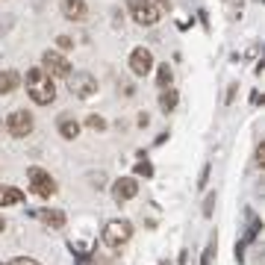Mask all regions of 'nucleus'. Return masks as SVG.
I'll list each match as a JSON object with an SVG mask.
<instances>
[{
  "mask_svg": "<svg viewBox=\"0 0 265 265\" xmlns=\"http://www.w3.org/2000/svg\"><path fill=\"white\" fill-rule=\"evenodd\" d=\"M147 124H150V115H147V112H141V115H138V127H147Z\"/></svg>",
  "mask_w": 265,
  "mask_h": 265,
  "instance_id": "26",
  "label": "nucleus"
},
{
  "mask_svg": "<svg viewBox=\"0 0 265 265\" xmlns=\"http://www.w3.org/2000/svg\"><path fill=\"white\" fill-rule=\"evenodd\" d=\"M0 130H3V118H0Z\"/></svg>",
  "mask_w": 265,
  "mask_h": 265,
  "instance_id": "30",
  "label": "nucleus"
},
{
  "mask_svg": "<svg viewBox=\"0 0 265 265\" xmlns=\"http://www.w3.org/2000/svg\"><path fill=\"white\" fill-rule=\"evenodd\" d=\"M65 80H68V92L74 98L86 100V98H92V95H98V80L89 71H74V74H68Z\"/></svg>",
  "mask_w": 265,
  "mask_h": 265,
  "instance_id": "2",
  "label": "nucleus"
},
{
  "mask_svg": "<svg viewBox=\"0 0 265 265\" xmlns=\"http://www.w3.org/2000/svg\"><path fill=\"white\" fill-rule=\"evenodd\" d=\"M236 89H239V86H236V83H230V89H227V98H224V103H233V98H236Z\"/></svg>",
  "mask_w": 265,
  "mask_h": 265,
  "instance_id": "25",
  "label": "nucleus"
},
{
  "mask_svg": "<svg viewBox=\"0 0 265 265\" xmlns=\"http://www.w3.org/2000/svg\"><path fill=\"white\" fill-rule=\"evenodd\" d=\"M18 86H21V74H18L15 68L0 71V95H12Z\"/></svg>",
  "mask_w": 265,
  "mask_h": 265,
  "instance_id": "13",
  "label": "nucleus"
},
{
  "mask_svg": "<svg viewBox=\"0 0 265 265\" xmlns=\"http://www.w3.org/2000/svg\"><path fill=\"white\" fill-rule=\"evenodd\" d=\"M132 236V224L127 218H115V221H109L106 227H103V242L109 245V248H121V245H127Z\"/></svg>",
  "mask_w": 265,
  "mask_h": 265,
  "instance_id": "3",
  "label": "nucleus"
},
{
  "mask_svg": "<svg viewBox=\"0 0 265 265\" xmlns=\"http://www.w3.org/2000/svg\"><path fill=\"white\" fill-rule=\"evenodd\" d=\"M27 177H30V186H33V192L38 198H50L56 192V180L50 177V171L33 165V168H27Z\"/></svg>",
  "mask_w": 265,
  "mask_h": 265,
  "instance_id": "5",
  "label": "nucleus"
},
{
  "mask_svg": "<svg viewBox=\"0 0 265 265\" xmlns=\"http://www.w3.org/2000/svg\"><path fill=\"white\" fill-rule=\"evenodd\" d=\"M86 127H89V130L103 132V130H106V118H100V115H89V118H86Z\"/></svg>",
  "mask_w": 265,
  "mask_h": 265,
  "instance_id": "17",
  "label": "nucleus"
},
{
  "mask_svg": "<svg viewBox=\"0 0 265 265\" xmlns=\"http://www.w3.org/2000/svg\"><path fill=\"white\" fill-rule=\"evenodd\" d=\"M150 3H156V6H159V12H165L168 6H171V3H168V0H150Z\"/></svg>",
  "mask_w": 265,
  "mask_h": 265,
  "instance_id": "27",
  "label": "nucleus"
},
{
  "mask_svg": "<svg viewBox=\"0 0 265 265\" xmlns=\"http://www.w3.org/2000/svg\"><path fill=\"white\" fill-rule=\"evenodd\" d=\"M27 95L35 106H50L56 100V86H53V77L44 71V68H30L27 71Z\"/></svg>",
  "mask_w": 265,
  "mask_h": 265,
  "instance_id": "1",
  "label": "nucleus"
},
{
  "mask_svg": "<svg viewBox=\"0 0 265 265\" xmlns=\"http://www.w3.org/2000/svg\"><path fill=\"white\" fill-rule=\"evenodd\" d=\"M24 203V192L15 186H0V206H18Z\"/></svg>",
  "mask_w": 265,
  "mask_h": 265,
  "instance_id": "14",
  "label": "nucleus"
},
{
  "mask_svg": "<svg viewBox=\"0 0 265 265\" xmlns=\"http://www.w3.org/2000/svg\"><path fill=\"white\" fill-rule=\"evenodd\" d=\"M171 80H174V71H171L168 62L156 68V86H159V89H168V86H171Z\"/></svg>",
  "mask_w": 265,
  "mask_h": 265,
  "instance_id": "16",
  "label": "nucleus"
},
{
  "mask_svg": "<svg viewBox=\"0 0 265 265\" xmlns=\"http://www.w3.org/2000/svg\"><path fill=\"white\" fill-rule=\"evenodd\" d=\"M35 218H41V221H44V224H47V227H53V230H62V227H65V212H62V209H38V212H33Z\"/></svg>",
  "mask_w": 265,
  "mask_h": 265,
  "instance_id": "11",
  "label": "nucleus"
},
{
  "mask_svg": "<svg viewBox=\"0 0 265 265\" xmlns=\"http://www.w3.org/2000/svg\"><path fill=\"white\" fill-rule=\"evenodd\" d=\"M177 103H180V95H177V92H174L171 86H168V89H162V95H159V109H162L165 115L177 109Z\"/></svg>",
  "mask_w": 265,
  "mask_h": 265,
  "instance_id": "15",
  "label": "nucleus"
},
{
  "mask_svg": "<svg viewBox=\"0 0 265 265\" xmlns=\"http://www.w3.org/2000/svg\"><path fill=\"white\" fill-rule=\"evenodd\" d=\"M127 6H130V15L135 18V24H141V27H153L159 21V15H162L159 6L150 3V0H130Z\"/></svg>",
  "mask_w": 265,
  "mask_h": 265,
  "instance_id": "4",
  "label": "nucleus"
},
{
  "mask_svg": "<svg viewBox=\"0 0 265 265\" xmlns=\"http://www.w3.org/2000/svg\"><path fill=\"white\" fill-rule=\"evenodd\" d=\"M59 9H62V15H65L68 21H83L86 18V0H62L59 3Z\"/></svg>",
  "mask_w": 265,
  "mask_h": 265,
  "instance_id": "10",
  "label": "nucleus"
},
{
  "mask_svg": "<svg viewBox=\"0 0 265 265\" xmlns=\"http://www.w3.org/2000/svg\"><path fill=\"white\" fill-rule=\"evenodd\" d=\"M0 265H38L35 260H30V257H15V260H6V263Z\"/></svg>",
  "mask_w": 265,
  "mask_h": 265,
  "instance_id": "21",
  "label": "nucleus"
},
{
  "mask_svg": "<svg viewBox=\"0 0 265 265\" xmlns=\"http://www.w3.org/2000/svg\"><path fill=\"white\" fill-rule=\"evenodd\" d=\"M215 248H218V245H215V239H212V242L206 245L203 257H200V265H212V260H215Z\"/></svg>",
  "mask_w": 265,
  "mask_h": 265,
  "instance_id": "19",
  "label": "nucleus"
},
{
  "mask_svg": "<svg viewBox=\"0 0 265 265\" xmlns=\"http://www.w3.org/2000/svg\"><path fill=\"white\" fill-rule=\"evenodd\" d=\"M132 171H135L138 177H153V168H150V162H147V159H138V162L132 165Z\"/></svg>",
  "mask_w": 265,
  "mask_h": 265,
  "instance_id": "18",
  "label": "nucleus"
},
{
  "mask_svg": "<svg viewBox=\"0 0 265 265\" xmlns=\"http://www.w3.org/2000/svg\"><path fill=\"white\" fill-rule=\"evenodd\" d=\"M257 165H260V168L265 165V147H263V144L257 147Z\"/></svg>",
  "mask_w": 265,
  "mask_h": 265,
  "instance_id": "24",
  "label": "nucleus"
},
{
  "mask_svg": "<svg viewBox=\"0 0 265 265\" xmlns=\"http://www.w3.org/2000/svg\"><path fill=\"white\" fill-rule=\"evenodd\" d=\"M130 71L135 77H144V74H150L153 71V53L147 50V47H135L130 53Z\"/></svg>",
  "mask_w": 265,
  "mask_h": 265,
  "instance_id": "8",
  "label": "nucleus"
},
{
  "mask_svg": "<svg viewBox=\"0 0 265 265\" xmlns=\"http://www.w3.org/2000/svg\"><path fill=\"white\" fill-rule=\"evenodd\" d=\"M56 47H62V50H71V47H74V38H71V35H59V38H56Z\"/></svg>",
  "mask_w": 265,
  "mask_h": 265,
  "instance_id": "22",
  "label": "nucleus"
},
{
  "mask_svg": "<svg viewBox=\"0 0 265 265\" xmlns=\"http://www.w3.org/2000/svg\"><path fill=\"white\" fill-rule=\"evenodd\" d=\"M206 183H209V165H203V171H200V180H198V189H206Z\"/></svg>",
  "mask_w": 265,
  "mask_h": 265,
  "instance_id": "23",
  "label": "nucleus"
},
{
  "mask_svg": "<svg viewBox=\"0 0 265 265\" xmlns=\"http://www.w3.org/2000/svg\"><path fill=\"white\" fill-rule=\"evenodd\" d=\"M112 195L118 203H124V200H132L138 195V183H135V177H118L115 183H112Z\"/></svg>",
  "mask_w": 265,
  "mask_h": 265,
  "instance_id": "9",
  "label": "nucleus"
},
{
  "mask_svg": "<svg viewBox=\"0 0 265 265\" xmlns=\"http://www.w3.org/2000/svg\"><path fill=\"white\" fill-rule=\"evenodd\" d=\"M6 230V221H3V218H0V233Z\"/></svg>",
  "mask_w": 265,
  "mask_h": 265,
  "instance_id": "28",
  "label": "nucleus"
},
{
  "mask_svg": "<svg viewBox=\"0 0 265 265\" xmlns=\"http://www.w3.org/2000/svg\"><path fill=\"white\" fill-rule=\"evenodd\" d=\"M41 68L50 77H68L71 74V62H68L62 53H56V50H44L41 53Z\"/></svg>",
  "mask_w": 265,
  "mask_h": 265,
  "instance_id": "7",
  "label": "nucleus"
},
{
  "mask_svg": "<svg viewBox=\"0 0 265 265\" xmlns=\"http://www.w3.org/2000/svg\"><path fill=\"white\" fill-rule=\"evenodd\" d=\"M56 127H59V135H62V138H68V141H74V138L80 135V124H77L68 112H62V115L56 118Z\"/></svg>",
  "mask_w": 265,
  "mask_h": 265,
  "instance_id": "12",
  "label": "nucleus"
},
{
  "mask_svg": "<svg viewBox=\"0 0 265 265\" xmlns=\"http://www.w3.org/2000/svg\"><path fill=\"white\" fill-rule=\"evenodd\" d=\"M212 209H215V195H206V200H203V218H212Z\"/></svg>",
  "mask_w": 265,
  "mask_h": 265,
  "instance_id": "20",
  "label": "nucleus"
},
{
  "mask_svg": "<svg viewBox=\"0 0 265 265\" xmlns=\"http://www.w3.org/2000/svg\"><path fill=\"white\" fill-rule=\"evenodd\" d=\"M33 127H35V121L27 109H15L6 118V130H9V135H15V138H27L33 132Z\"/></svg>",
  "mask_w": 265,
  "mask_h": 265,
  "instance_id": "6",
  "label": "nucleus"
},
{
  "mask_svg": "<svg viewBox=\"0 0 265 265\" xmlns=\"http://www.w3.org/2000/svg\"><path fill=\"white\" fill-rule=\"evenodd\" d=\"M95 265H109V263H95Z\"/></svg>",
  "mask_w": 265,
  "mask_h": 265,
  "instance_id": "29",
  "label": "nucleus"
}]
</instances>
